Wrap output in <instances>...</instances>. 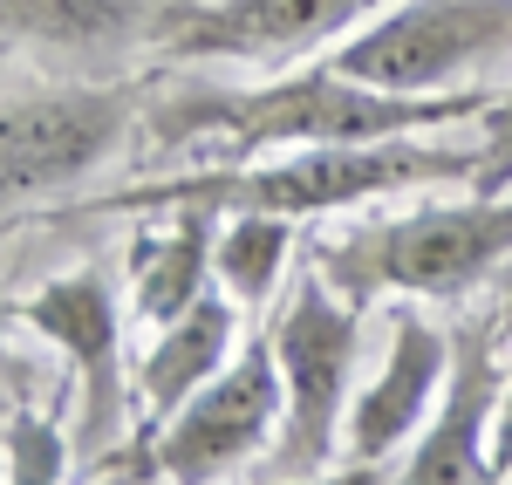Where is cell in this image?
Instances as JSON below:
<instances>
[{
    "instance_id": "obj_17",
    "label": "cell",
    "mask_w": 512,
    "mask_h": 485,
    "mask_svg": "<svg viewBox=\"0 0 512 485\" xmlns=\"http://www.w3.org/2000/svg\"><path fill=\"white\" fill-rule=\"evenodd\" d=\"M472 192H512V89L492 96V110H485V144H478Z\"/></svg>"
},
{
    "instance_id": "obj_18",
    "label": "cell",
    "mask_w": 512,
    "mask_h": 485,
    "mask_svg": "<svg viewBox=\"0 0 512 485\" xmlns=\"http://www.w3.org/2000/svg\"><path fill=\"white\" fill-rule=\"evenodd\" d=\"M492 472L512 479V383H506V410H499V431H492Z\"/></svg>"
},
{
    "instance_id": "obj_12",
    "label": "cell",
    "mask_w": 512,
    "mask_h": 485,
    "mask_svg": "<svg viewBox=\"0 0 512 485\" xmlns=\"http://www.w3.org/2000/svg\"><path fill=\"white\" fill-rule=\"evenodd\" d=\"M233 356H239V301L205 287L178 322L158 328V342L137 363V424L164 431Z\"/></svg>"
},
{
    "instance_id": "obj_19",
    "label": "cell",
    "mask_w": 512,
    "mask_h": 485,
    "mask_svg": "<svg viewBox=\"0 0 512 485\" xmlns=\"http://www.w3.org/2000/svg\"><path fill=\"white\" fill-rule=\"evenodd\" d=\"M21 322V301H7V294H0V356H7V328Z\"/></svg>"
},
{
    "instance_id": "obj_4",
    "label": "cell",
    "mask_w": 512,
    "mask_h": 485,
    "mask_svg": "<svg viewBox=\"0 0 512 485\" xmlns=\"http://www.w3.org/2000/svg\"><path fill=\"white\" fill-rule=\"evenodd\" d=\"M274 356L287 383V417H280L260 479H328L342 465V424H349V376L362 356V308L335 294L315 260L294 274V294L274 322Z\"/></svg>"
},
{
    "instance_id": "obj_8",
    "label": "cell",
    "mask_w": 512,
    "mask_h": 485,
    "mask_svg": "<svg viewBox=\"0 0 512 485\" xmlns=\"http://www.w3.org/2000/svg\"><path fill=\"white\" fill-rule=\"evenodd\" d=\"M21 322L41 342L62 349V363L76 369V451H110L137 424V369L123 363V308L103 267H69L48 274L35 294H21Z\"/></svg>"
},
{
    "instance_id": "obj_10",
    "label": "cell",
    "mask_w": 512,
    "mask_h": 485,
    "mask_svg": "<svg viewBox=\"0 0 512 485\" xmlns=\"http://www.w3.org/2000/svg\"><path fill=\"white\" fill-rule=\"evenodd\" d=\"M506 315H478L451 328V376L437 397L431 424L410 438V451L390 465L396 485H492V431L506 410V369H499V335Z\"/></svg>"
},
{
    "instance_id": "obj_3",
    "label": "cell",
    "mask_w": 512,
    "mask_h": 485,
    "mask_svg": "<svg viewBox=\"0 0 512 485\" xmlns=\"http://www.w3.org/2000/svg\"><path fill=\"white\" fill-rule=\"evenodd\" d=\"M308 260L355 308H369L383 294L465 301L512 260V192H472L451 205L383 212V219H355L342 233L328 226L321 240H308Z\"/></svg>"
},
{
    "instance_id": "obj_20",
    "label": "cell",
    "mask_w": 512,
    "mask_h": 485,
    "mask_svg": "<svg viewBox=\"0 0 512 485\" xmlns=\"http://www.w3.org/2000/svg\"><path fill=\"white\" fill-rule=\"evenodd\" d=\"M506 322H512V308H506Z\"/></svg>"
},
{
    "instance_id": "obj_6",
    "label": "cell",
    "mask_w": 512,
    "mask_h": 485,
    "mask_svg": "<svg viewBox=\"0 0 512 485\" xmlns=\"http://www.w3.org/2000/svg\"><path fill=\"white\" fill-rule=\"evenodd\" d=\"M158 76L137 82H62L0 103V212H21L41 192H69L103 171L123 137L144 123Z\"/></svg>"
},
{
    "instance_id": "obj_1",
    "label": "cell",
    "mask_w": 512,
    "mask_h": 485,
    "mask_svg": "<svg viewBox=\"0 0 512 485\" xmlns=\"http://www.w3.org/2000/svg\"><path fill=\"white\" fill-rule=\"evenodd\" d=\"M492 110V89H451V96H396L342 76L335 62L294 69L274 82H212V76H171L164 69L144 103V144L151 151H192L226 144L233 158L301 151V144H376V137H417L431 123H465Z\"/></svg>"
},
{
    "instance_id": "obj_2",
    "label": "cell",
    "mask_w": 512,
    "mask_h": 485,
    "mask_svg": "<svg viewBox=\"0 0 512 485\" xmlns=\"http://www.w3.org/2000/svg\"><path fill=\"white\" fill-rule=\"evenodd\" d=\"M478 144H424V137H376V144H301L267 158H233L212 171L137 178L117 192L62 205V219H130V212H280V219H328L355 205L424 192V185H472Z\"/></svg>"
},
{
    "instance_id": "obj_5",
    "label": "cell",
    "mask_w": 512,
    "mask_h": 485,
    "mask_svg": "<svg viewBox=\"0 0 512 485\" xmlns=\"http://www.w3.org/2000/svg\"><path fill=\"white\" fill-rule=\"evenodd\" d=\"M512 55V0H390L355 35L328 48L342 76L396 96L472 89L492 62Z\"/></svg>"
},
{
    "instance_id": "obj_11",
    "label": "cell",
    "mask_w": 512,
    "mask_h": 485,
    "mask_svg": "<svg viewBox=\"0 0 512 485\" xmlns=\"http://www.w3.org/2000/svg\"><path fill=\"white\" fill-rule=\"evenodd\" d=\"M451 376V328H431L417 308L390 315V363L369 376V390H355L349 424H342V465L335 479H390V451H410V438L424 431L437 390Z\"/></svg>"
},
{
    "instance_id": "obj_16",
    "label": "cell",
    "mask_w": 512,
    "mask_h": 485,
    "mask_svg": "<svg viewBox=\"0 0 512 485\" xmlns=\"http://www.w3.org/2000/svg\"><path fill=\"white\" fill-rule=\"evenodd\" d=\"M7 479H69V445H62V424H48L41 410H14L7 417Z\"/></svg>"
},
{
    "instance_id": "obj_9",
    "label": "cell",
    "mask_w": 512,
    "mask_h": 485,
    "mask_svg": "<svg viewBox=\"0 0 512 485\" xmlns=\"http://www.w3.org/2000/svg\"><path fill=\"white\" fill-rule=\"evenodd\" d=\"M280 417H287V383H280L274 335L260 328V335L239 342L233 363L158 431L151 465H158V479H178V485L226 479V472L253 465L260 451L274 445Z\"/></svg>"
},
{
    "instance_id": "obj_14",
    "label": "cell",
    "mask_w": 512,
    "mask_h": 485,
    "mask_svg": "<svg viewBox=\"0 0 512 485\" xmlns=\"http://www.w3.org/2000/svg\"><path fill=\"white\" fill-rule=\"evenodd\" d=\"M171 0H0V41L28 48H69V55H103V48H151Z\"/></svg>"
},
{
    "instance_id": "obj_13",
    "label": "cell",
    "mask_w": 512,
    "mask_h": 485,
    "mask_svg": "<svg viewBox=\"0 0 512 485\" xmlns=\"http://www.w3.org/2000/svg\"><path fill=\"white\" fill-rule=\"evenodd\" d=\"M212 253H219V212H158L151 233L123 246V274H130V308L144 315L151 328L178 322L198 294L212 287Z\"/></svg>"
},
{
    "instance_id": "obj_7",
    "label": "cell",
    "mask_w": 512,
    "mask_h": 485,
    "mask_svg": "<svg viewBox=\"0 0 512 485\" xmlns=\"http://www.w3.org/2000/svg\"><path fill=\"white\" fill-rule=\"evenodd\" d=\"M390 0H171L151 35V55L171 69L198 62H246V69H294L315 48H335Z\"/></svg>"
},
{
    "instance_id": "obj_15",
    "label": "cell",
    "mask_w": 512,
    "mask_h": 485,
    "mask_svg": "<svg viewBox=\"0 0 512 485\" xmlns=\"http://www.w3.org/2000/svg\"><path fill=\"white\" fill-rule=\"evenodd\" d=\"M301 246V219H280V212H226L219 219V287L233 294L239 308H267L280 287V267L294 260Z\"/></svg>"
}]
</instances>
